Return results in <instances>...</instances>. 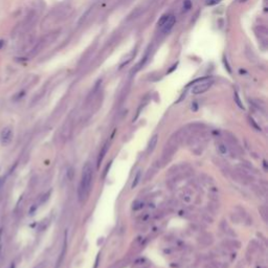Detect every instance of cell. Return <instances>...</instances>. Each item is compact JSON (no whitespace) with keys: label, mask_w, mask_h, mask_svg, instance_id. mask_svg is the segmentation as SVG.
Listing matches in <instances>:
<instances>
[{"label":"cell","mask_w":268,"mask_h":268,"mask_svg":"<svg viewBox=\"0 0 268 268\" xmlns=\"http://www.w3.org/2000/svg\"><path fill=\"white\" fill-rule=\"evenodd\" d=\"M92 176H93L92 168L89 164H86L82 171L81 180H80L79 189H77V196H79L80 201H83L89 196L90 191H91Z\"/></svg>","instance_id":"1"},{"label":"cell","mask_w":268,"mask_h":268,"mask_svg":"<svg viewBox=\"0 0 268 268\" xmlns=\"http://www.w3.org/2000/svg\"><path fill=\"white\" fill-rule=\"evenodd\" d=\"M187 145L192 149V151L196 154H200L204 147V138L197 135L187 137Z\"/></svg>","instance_id":"2"},{"label":"cell","mask_w":268,"mask_h":268,"mask_svg":"<svg viewBox=\"0 0 268 268\" xmlns=\"http://www.w3.org/2000/svg\"><path fill=\"white\" fill-rule=\"evenodd\" d=\"M213 85V80L211 79H206L204 77L201 82H199L198 84L194 85L192 88V93L193 94H201V93H204L205 91H207L211 86Z\"/></svg>","instance_id":"3"},{"label":"cell","mask_w":268,"mask_h":268,"mask_svg":"<svg viewBox=\"0 0 268 268\" xmlns=\"http://www.w3.org/2000/svg\"><path fill=\"white\" fill-rule=\"evenodd\" d=\"M66 250H67V232H65L64 234V240H63V244H62V248H61V252L59 255V258L57 260V264H56V268H59L61 266L62 262H63L65 255H66Z\"/></svg>","instance_id":"4"},{"label":"cell","mask_w":268,"mask_h":268,"mask_svg":"<svg viewBox=\"0 0 268 268\" xmlns=\"http://www.w3.org/2000/svg\"><path fill=\"white\" fill-rule=\"evenodd\" d=\"M175 21H176V18H175L174 15H169V16H168V18H167V20L164 22V24H162V25L160 26V28H161V32H169L173 28V26H174Z\"/></svg>","instance_id":"5"},{"label":"cell","mask_w":268,"mask_h":268,"mask_svg":"<svg viewBox=\"0 0 268 268\" xmlns=\"http://www.w3.org/2000/svg\"><path fill=\"white\" fill-rule=\"evenodd\" d=\"M12 137H13V132H12L11 129L6 128L0 134V142H1L2 145H7L12 141Z\"/></svg>","instance_id":"6"},{"label":"cell","mask_w":268,"mask_h":268,"mask_svg":"<svg viewBox=\"0 0 268 268\" xmlns=\"http://www.w3.org/2000/svg\"><path fill=\"white\" fill-rule=\"evenodd\" d=\"M108 149H109V142L107 141L104 145H103L101 151H100L99 157H97V167H100V164H101V162L103 161L105 155H106V153H107V151H108Z\"/></svg>","instance_id":"7"},{"label":"cell","mask_w":268,"mask_h":268,"mask_svg":"<svg viewBox=\"0 0 268 268\" xmlns=\"http://www.w3.org/2000/svg\"><path fill=\"white\" fill-rule=\"evenodd\" d=\"M157 141H158V135L157 134H155L151 137V139L149 141V144H148V147H147V153L148 154L153 152V150L155 149V147H156V145H157Z\"/></svg>","instance_id":"8"},{"label":"cell","mask_w":268,"mask_h":268,"mask_svg":"<svg viewBox=\"0 0 268 268\" xmlns=\"http://www.w3.org/2000/svg\"><path fill=\"white\" fill-rule=\"evenodd\" d=\"M217 149L219 150V152L222 155H226L229 152L228 146H227V145L225 144L224 142H221V141L217 142Z\"/></svg>","instance_id":"9"},{"label":"cell","mask_w":268,"mask_h":268,"mask_svg":"<svg viewBox=\"0 0 268 268\" xmlns=\"http://www.w3.org/2000/svg\"><path fill=\"white\" fill-rule=\"evenodd\" d=\"M198 241H199V243H201L202 245H203L204 241H206V242H205V245H209V244H212L213 239H212V236H211V235H209V234H204V235H201V236L199 237V239H198Z\"/></svg>","instance_id":"10"},{"label":"cell","mask_w":268,"mask_h":268,"mask_svg":"<svg viewBox=\"0 0 268 268\" xmlns=\"http://www.w3.org/2000/svg\"><path fill=\"white\" fill-rule=\"evenodd\" d=\"M181 199L183 200L184 202H187V203H190V202L192 201V193L189 191V190H184L183 192L181 193Z\"/></svg>","instance_id":"11"},{"label":"cell","mask_w":268,"mask_h":268,"mask_svg":"<svg viewBox=\"0 0 268 268\" xmlns=\"http://www.w3.org/2000/svg\"><path fill=\"white\" fill-rule=\"evenodd\" d=\"M221 228L223 229V232H225V234L230 235V236H232V237L235 236V232H232V229L230 228V227L228 226V224H227L225 221H223V222H222V223H221Z\"/></svg>","instance_id":"12"},{"label":"cell","mask_w":268,"mask_h":268,"mask_svg":"<svg viewBox=\"0 0 268 268\" xmlns=\"http://www.w3.org/2000/svg\"><path fill=\"white\" fill-rule=\"evenodd\" d=\"M141 177H142V171H137V172H136V175H135V177H134L133 182H132V185H131L132 189H134V187L139 183V180H141Z\"/></svg>","instance_id":"13"},{"label":"cell","mask_w":268,"mask_h":268,"mask_svg":"<svg viewBox=\"0 0 268 268\" xmlns=\"http://www.w3.org/2000/svg\"><path fill=\"white\" fill-rule=\"evenodd\" d=\"M144 205H145V201H142V200H136V201L133 203V209L138 211V209H141L144 207Z\"/></svg>","instance_id":"14"},{"label":"cell","mask_w":268,"mask_h":268,"mask_svg":"<svg viewBox=\"0 0 268 268\" xmlns=\"http://www.w3.org/2000/svg\"><path fill=\"white\" fill-rule=\"evenodd\" d=\"M191 7H192L191 0H184V2H183V9H184V11H189Z\"/></svg>","instance_id":"15"},{"label":"cell","mask_w":268,"mask_h":268,"mask_svg":"<svg viewBox=\"0 0 268 268\" xmlns=\"http://www.w3.org/2000/svg\"><path fill=\"white\" fill-rule=\"evenodd\" d=\"M235 99H236V103L238 104V106H239L240 108H244V107H243V105H242V103H241V101H240L239 96H238L237 92H236V93H235Z\"/></svg>","instance_id":"16"},{"label":"cell","mask_w":268,"mask_h":268,"mask_svg":"<svg viewBox=\"0 0 268 268\" xmlns=\"http://www.w3.org/2000/svg\"><path fill=\"white\" fill-rule=\"evenodd\" d=\"M167 18H168V15H164V16H162L161 18L159 19V21H158V25H159V26H161L162 24H164V22L167 20Z\"/></svg>","instance_id":"17"},{"label":"cell","mask_w":268,"mask_h":268,"mask_svg":"<svg viewBox=\"0 0 268 268\" xmlns=\"http://www.w3.org/2000/svg\"><path fill=\"white\" fill-rule=\"evenodd\" d=\"M4 182H6V178H4V177H0V190H1L2 187L4 185Z\"/></svg>","instance_id":"18"},{"label":"cell","mask_w":268,"mask_h":268,"mask_svg":"<svg viewBox=\"0 0 268 268\" xmlns=\"http://www.w3.org/2000/svg\"><path fill=\"white\" fill-rule=\"evenodd\" d=\"M2 232H3V230H2V228H0V242H1V238H2Z\"/></svg>","instance_id":"19"},{"label":"cell","mask_w":268,"mask_h":268,"mask_svg":"<svg viewBox=\"0 0 268 268\" xmlns=\"http://www.w3.org/2000/svg\"><path fill=\"white\" fill-rule=\"evenodd\" d=\"M11 268H15V265H14V263H12V266H11Z\"/></svg>","instance_id":"20"},{"label":"cell","mask_w":268,"mask_h":268,"mask_svg":"<svg viewBox=\"0 0 268 268\" xmlns=\"http://www.w3.org/2000/svg\"><path fill=\"white\" fill-rule=\"evenodd\" d=\"M240 2H243V1H246V0H239Z\"/></svg>","instance_id":"21"}]
</instances>
